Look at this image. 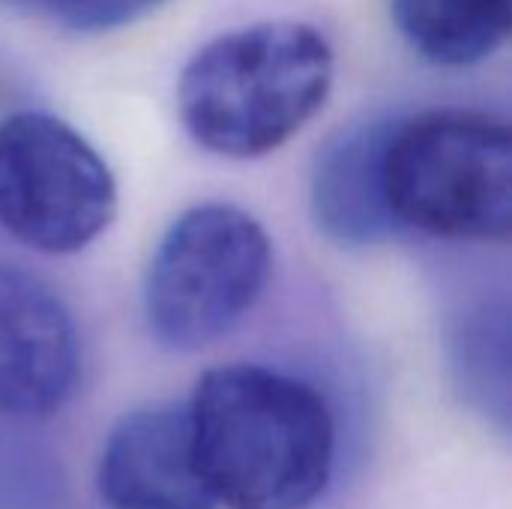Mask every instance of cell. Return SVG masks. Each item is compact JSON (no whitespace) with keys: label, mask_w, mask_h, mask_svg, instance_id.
Listing matches in <instances>:
<instances>
[{"label":"cell","mask_w":512,"mask_h":509,"mask_svg":"<svg viewBox=\"0 0 512 509\" xmlns=\"http://www.w3.org/2000/svg\"><path fill=\"white\" fill-rule=\"evenodd\" d=\"M195 471L228 509H309L330 486L336 420L327 396L258 363L207 369L186 402Z\"/></svg>","instance_id":"1"},{"label":"cell","mask_w":512,"mask_h":509,"mask_svg":"<svg viewBox=\"0 0 512 509\" xmlns=\"http://www.w3.org/2000/svg\"><path fill=\"white\" fill-rule=\"evenodd\" d=\"M330 39L306 21H258L198 48L177 81L192 141L225 159H258L291 141L327 102Z\"/></svg>","instance_id":"2"},{"label":"cell","mask_w":512,"mask_h":509,"mask_svg":"<svg viewBox=\"0 0 512 509\" xmlns=\"http://www.w3.org/2000/svg\"><path fill=\"white\" fill-rule=\"evenodd\" d=\"M396 228L459 243H504L512 231V135L477 108H429L390 120L381 156Z\"/></svg>","instance_id":"3"},{"label":"cell","mask_w":512,"mask_h":509,"mask_svg":"<svg viewBox=\"0 0 512 509\" xmlns=\"http://www.w3.org/2000/svg\"><path fill=\"white\" fill-rule=\"evenodd\" d=\"M273 276V243L237 204L207 201L162 234L144 276V318L168 351H201L234 333Z\"/></svg>","instance_id":"4"},{"label":"cell","mask_w":512,"mask_h":509,"mask_svg":"<svg viewBox=\"0 0 512 509\" xmlns=\"http://www.w3.org/2000/svg\"><path fill=\"white\" fill-rule=\"evenodd\" d=\"M117 213L102 153L48 111L0 120V228L45 255L87 249Z\"/></svg>","instance_id":"5"},{"label":"cell","mask_w":512,"mask_h":509,"mask_svg":"<svg viewBox=\"0 0 512 509\" xmlns=\"http://www.w3.org/2000/svg\"><path fill=\"white\" fill-rule=\"evenodd\" d=\"M81 375V342L66 300L36 273L0 264V414L45 420Z\"/></svg>","instance_id":"6"},{"label":"cell","mask_w":512,"mask_h":509,"mask_svg":"<svg viewBox=\"0 0 512 509\" xmlns=\"http://www.w3.org/2000/svg\"><path fill=\"white\" fill-rule=\"evenodd\" d=\"M96 489L108 509H216L195 471L186 405L123 414L102 444Z\"/></svg>","instance_id":"7"},{"label":"cell","mask_w":512,"mask_h":509,"mask_svg":"<svg viewBox=\"0 0 512 509\" xmlns=\"http://www.w3.org/2000/svg\"><path fill=\"white\" fill-rule=\"evenodd\" d=\"M390 120H366L333 135L312 168V213L345 246H372L396 234L384 201L381 156Z\"/></svg>","instance_id":"8"},{"label":"cell","mask_w":512,"mask_h":509,"mask_svg":"<svg viewBox=\"0 0 512 509\" xmlns=\"http://www.w3.org/2000/svg\"><path fill=\"white\" fill-rule=\"evenodd\" d=\"M393 21L420 57L465 69L504 48L512 0H393Z\"/></svg>","instance_id":"9"},{"label":"cell","mask_w":512,"mask_h":509,"mask_svg":"<svg viewBox=\"0 0 512 509\" xmlns=\"http://www.w3.org/2000/svg\"><path fill=\"white\" fill-rule=\"evenodd\" d=\"M165 3L171 0H75L57 24L72 33H111L159 12Z\"/></svg>","instance_id":"10"},{"label":"cell","mask_w":512,"mask_h":509,"mask_svg":"<svg viewBox=\"0 0 512 509\" xmlns=\"http://www.w3.org/2000/svg\"><path fill=\"white\" fill-rule=\"evenodd\" d=\"M3 6L15 9V12H27V15H48V18H60L66 12L69 3L75 0H0Z\"/></svg>","instance_id":"11"}]
</instances>
